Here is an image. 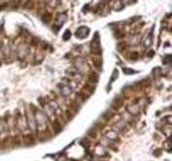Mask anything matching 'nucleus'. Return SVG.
Returning <instances> with one entry per match:
<instances>
[{
    "instance_id": "nucleus-2",
    "label": "nucleus",
    "mask_w": 172,
    "mask_h": 161,
    "mask_svg": "<svg viewBox=\"0 0 172 161\" xmlns=\"http://www.w3.org/2000/svg\"><path fill=\"white\" fill-rule=\"evenodd\" d=\"M88 31H89V29L87 28V27L82 26V27H80L79 29L76 30L75 36H76V38H79V39H84V38H86L87 36H88Z\"/></svg>"
},
{
    "instance_id": "nucleus-6",
    "label": "nucleus",
    "mask_w": 172,
    "mask_h": 161,
    "mask_svg": "<svg viewBox=\"0 0 172 161\" xmlns=\"http://www.w3.org/2000/svg\"><path fill=\"white\" fill-rule=\"evenodd\" d=\"M124 72H125L126 74H128V73H130V74H132V73H135V71H133V70H130V69H126V68H124Z\"/></svg>"
},
{
    "instance_id": "nucleus-7",
    "label": "nucleus",
    "mask_w": 172,
    "mask_h": 161,
    "mask_svg": "<svg viewBox=\"0 0 172 161\" xmlns=\"http://www.w3.org/2000/svg\"><path fill=\"white\" fill-rule=\"evenodd\" d=\"M42 20L44 21L45 23H47V22H49V14H46V15H45V16H43V18H42Z\"/></svg>"
},
{
    "instance_id": "nucleus-5",
    "label": "nucleus",
    "mask_w": 172,
    "mask_h": 161,
    "mask_svg": "<svg viewBox=\"0 0 172 161\" xmlns=\"http://www.w3.org/2000/svg\"><path fill=\"white\" fill-rule=\"evenodd\" d=\"M70 37H71V33H70V31H69V30H67V31L65 32L62 39H64V40H68V39H70Z\"/></svg>"
},
{
    "instance_id": "nucleus-3",
    "label": "nucleus",
    "mask_w": 172,
    "mask_h": 161,
    "mask_svg": "<svg viewBox=\"0 0 172 161\" xmlns=\"http://www.w3.org/2000/svg\"><path fill=\"white\" fill-rule=\"evenodd\" d=\"M152 32H151L150 34H148V38H145V41H144V46L145 47H150L151 44H152Z\"/></svg>"
},
{
    "instance_id": "nucleus-8",
    "label": "nucleus",
    "mask_w": 172,
    "mask_h": 161,
    "mask_svg": "<svg viewBox=\"0 0 172 161\" xmlns=\"http://www.w3.org/2000/svg\"><path fill=\"white\" fill-rule=\"evenodd\" d=\"M138 58V54L135 53V54H131V59H137Z\"/></svg>"
},
{
    "instance_id": "nucleus-1",
    "label": "nucleus",
    "mask_w": 172,
    "mask_h": 161,
    "mask_svg": "<svg viewBox=\"0 0 172 161\" xmlns=\"http://www.w3.org/2000/svg\"><path fill=\"white\" fill-rule=\"evenodd\" d=\"M58 88H59V90H60L62 96H64V97H68V96H70V93H71V91H72L71 87H70L69 85H67V84H59Z\"/></svg>"
},
{
    "instance_id": "nucleus-4",
    "label": "nucleus",
    "mask_w": 172,
    "mask_h": 161,
    "mask_svg": "<svg viewBox=\"0 0 172 161\" xmlns=\"http://www.w3.org/2000/svg\"><path fill=\"white\" fill-rule=\"evenodd\" d=\"M107 137H108V139H110V140H115L117 137H116L115 132L110 131V132H108V133H107Z\"/></svg>"
}]
</instances>
